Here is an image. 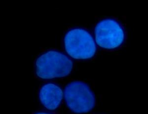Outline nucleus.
Instances as JSON below:
<instances>
[{
    "label": "nucleus",
    "instance_id": "obj_4",
    "mask_svg": "<svg viewBox=\"0 0 148 114\" xmlns=\"http://www.w3.org/2000/svg\"><path fill=\"white\" fill-rule=\"evenodd\" d=\"M96 43L104 48L114 49L120 46L124 41L123 28L116 21L105 19L97 24L95 29Z\"/></svg>",
    "mask_w": 148,
    "mask_h": 114
},
{
    "label": "nucleus",
    "instance_id": "obj_5",
    "mask_svg": "<svg viewBox=\"0 0 148 114\" xmlns=\"http://www.w3.org/2000/svg\"><path fill=\"white\" fill-rule=\"evenodd\" d=\"M63 92L60 88L54 84L44 85L40 92V99L44 106L50 110H54L60 104Z\"/></svg>",
    "mask_w": 148,
    "mask_h": 114
},
{
    "label": "nucleus",
    "instance_id": "obj_1",
    "mask_svg": "<svg viewBox=\"0 0 148 114\" xmlns=\"http://www.w3.org/2000/svg\"><path fill=\"white\" fill-rule=\"evenodd\" d=\"M72 68V61L68 57L54 51L40 56L36 62L37 75L42 79L65 77L70 73Z\"/></svg>",
    "mask_w": 148,
    "mask_h": 114
},
{
    "label": "nucleus",
    "instance_id": "obj_2",
    "mask_svg": "<svg viewBox=\"0 0 148 114\" xmlns=\"http://www.w3.org/2000/svg\"><path fill=\"white\" fill-rule=\"evenodd\" d=\"M65 47L68 54L76 59H88L94 55L96 45L91 35L81 29H75L66 34Z\"/></svg>",
    "mask_w": 148,
    "mask_h": 114
},
{
    "label": "nucleus",
    "instance_id": "obj_3",
    "mask_svg": "<svg viewBox=\"0 0 148 114\" xmlns=\"http://www.w3.org/2000/svg\"><path fill=\"white\" fill-rule=\"evenodd\" d=\"M64 96L68 107L76 113L88 112L95 105L93 93L87 84L82 82L68 84L65 89Z\"/></svg>",
    "mask_w": 148,
    "mask_h": 114
},
{
    "label": "nucleus",
    "instance_id": "obj_6",
    "mask_svg": "<svg viewBox=\"0 0 148 114\" xmlns=\"http://www.w3.org/2000/svg\"><path fill=\"white\" fill-rule=\"evenodd\" d=\"M36 114H47V113H37Z\"/></svg>",
    "mask_w": 148,
    "mask_h": 114
}]
</instances>
